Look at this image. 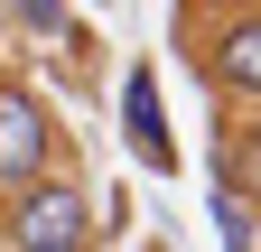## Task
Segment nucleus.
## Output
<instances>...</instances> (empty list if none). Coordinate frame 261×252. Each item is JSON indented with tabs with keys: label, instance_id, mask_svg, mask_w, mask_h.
<instances>
[{
	"label": "nucleus",
	"instance_id": "obj_1",
	"mask_svg": "<svg viewBox=\"0 0 261 252\" xmlns=\"http://www.w3.org/2000/svg\"><path fill=\"white\" fill-rule=\"evenodd\" d=\"M0 234H10V252H84L93 196H84L75 178H38V187H19V196H10Z\"/></svg>",
	"mask_w": 261,
	"mask_h": 252
},
{
	"label": "nucleus",
	"instance_id": "obj_7",
	"mask_svg": "<svg viewBox=\"0 0 261 252\" xmlns=\"http://www.w3.org/2000/svg\"><path fill=\"white\" fill-rule=\"evenodd\" d=\"M10 19H19V28H38V38H65V28H75V10H47V0H19Z\"/></svg>",
	"mask_w": 261,
	"mask_h": 252
},
{
	"label": "nucleus",
	"instance_id": "obj_8",
	"mask_svg": "<svg viewBox=\"0 0 261 252\" xmlns=\"http://www.w3.org/2000/svg\"><path fill=\"white\" fill-rule=\"evenodd\" d=\"M149 252H168V243H149Z\"/></svg>",
	"mask_w": 261,
	"mask_h": 252
},
{
	"label": "nucleus",
	"instance_id": "obj_4",
	"mask_svg": "<svg viewBox=\"0 0 261 252\" xmlns=\"http://www.w3.org/2000/svg\"><path fill=\"white\" fill-rule=\"evenodd\" d=\"M121 140H130V159H149L159 178L177 168V140H168V112H159L149 66H130V84H121Z\"/></svg>",
	"mask_w": 261,
	"mask_h": 252
},
{
	"label": "nucleus",
	"instance_id": "obj_5",
	"mask_svg": "<svg viewBox=\"0 0 261 252\" xmlns=\"http://www.w3.org/2000/svg\"><path fill=\"white\" fill-rule=\"evenodd\" d=\"M233 206H261V121H243V140H233V187H224Z\"/></svg>",
	"mask_w": 261,
	"mask_h": 252
},
{
	"label": "nucleus",
	"instance_id": "obj_2",
	"mask_svg": "<svg viewBox=\"0 0 261 252\" xmlns=\"http://www.w3.org/2000/svg\"><path fill=\"white\" fill-rule=\"evenodd\" d=\"M56 159V112L28 84H0V187H38Z\"/></svg>",
	"mask_w": 261,
	"mask_h": 252
},
{
	"label": "nucleus",
	"instance_id": "obj_3",
	"mask_svg": "<svg viewBox=\"0 0 261 252\" xmlns=\"http://www.w3.org/2000/svg\"><path fill=\"white\" fill-rule=\"evenodd\" d=\"M205 75H215L224 93H261V10L205 19Z\"/></svg>",
	"mask_w": 261,
	"mask_h": 252
},
{
	"label": "nucleus",
	"instance_id": "obj_6",
	"mask_svg": "<svg viewBox=\"0 0 261 252\" xmlns=\"http://www.w3.org/2000/svg\"><path fill=\"white\" fill-rule=\"evenodd\" d=\"M215 234H224V252H252V206H233L215 187Z\"/></svg>",
	"mask_w": 261,
	"mask_h": 252
}]
</instances>
